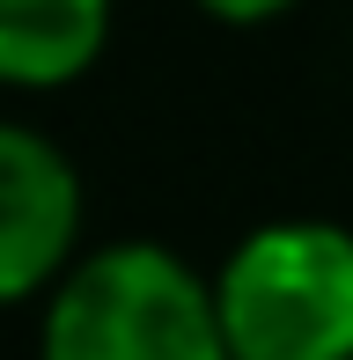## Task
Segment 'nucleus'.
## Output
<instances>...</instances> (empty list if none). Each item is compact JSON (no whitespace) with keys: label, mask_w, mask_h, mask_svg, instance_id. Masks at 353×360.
I'll use <instances>...</instances> for the list:
<instances>
[{"label":"nucleus","mask_w":353,"mask_h":360,"mask_svg":"<svg viewBox=\"0 0 353 360\" xmlns=\"http://www.w3.org/2000/svg\"><path fill=\"white\" fill-rule=\"evenodd\" d=\"M110 44V0H0V89H67Z\"/></svg>","instance_id":"nucleus-4"},{"label":"nucleus","mask_w":353,"mask_h":360,"mask_svg":"<svg viewBox=\"0 0 353 360\" xmlns=\"http://www.w3.org/2000/svg\"><path fill=\"white\" fill-rule=\"evenodd\" d=\"M37 360H236L214 280L162 243H96L44 294Z\"/></svg>","instance_id":"nucleus-1"},{"label":"nucleus","mask_w":353,"mask_h":360,"mask_svg":"<svg viewBox=\"0 0 353 360\" xmlns=\"http://www.w3.org/2000/svg\"><path fill=\"white\" fill-rule=\"evenodd\" d=\"M214 22H272V15H287L295 0H199Z\"/></svg>","instance_id":"nucleus-5"},{"label":"nucleus","mask_w":353,"mask_h":360,"mask_svg":"<svg viewBox=\"0 0 353 360\" xmlns=\"http://www.w3.org/2000/svg\"><path fill=\"white\" fill-rule=\"evenodd\" d=\"M82 257V176L37 125L0 118V309L37 302Z\"/></svg>","instance_id":"nucleus-3"},{"label":"nucleus","mask_w":353,"mask_h":360,"mask_svg":"<svg viewBox=\"0 0 353 360\" xmlns=\"http://www.w3.org/2000/svg\"><path fill=\"white\" fill-rule=\"evenodd\" d=\"M214 302L236 360H353V228L309 214L250 228Z\"/></svg>","instance_id":"nucleus-2"}]
</instances>
